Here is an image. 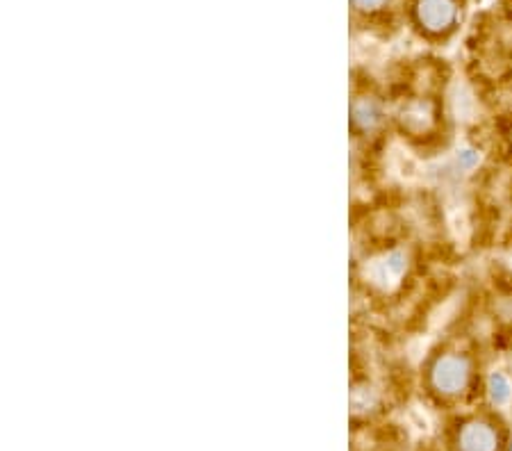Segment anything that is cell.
Segmentation results:
<instances>
[{
  "label": "cell",
  "instance_id": "5b68a950",
  "mask_svg": "<svg viewBox=\"0 0 512 451\" xmlns=\"http://www.w3.org/2000/svg\"><path fill=\"white\" fill-rule=\"evenodd\" d=\"M406 272V253L392 251L374 265V278L383 285H392Z\"/></svg>",
  "mask_w": 512,
  "mask_h": 451
},
{
  "label": "cell",
  "instance_id": "ba28073f",
  "mask_svg": "<svg viewBox=\"0 0 512 451\" xmlns=\"http://www.w3.org/2000/svg\"><path fill=\"white\" fill-rule=\"evenodd\" d=\"M478 162H481V153H478L476 149H460L458 155H456V164L460 171H472L474 167H478Z\"/></svg>",
  "mask_w": 512,
  "mask_h": 451
},
{
  "label": "cell",
  "instance_id": "9c48e42d",
  "mask_svg": "<svg viewBox=\"0 0 512 451\" xmlns=\"http://www.w3.org/2000/svg\"><path fill=\"white\" fill-rule=\"evenodd\" d=\"M392 0H351L353 10L362 14H378L383 12L385 7H390Z\"/></svg>",
  "mask_w": 512,
  "mask_h": 451
},
{
  "label": "cell",
  "instance_id": "277c9868",
  "mask_svg": "<svg viewBox=\"0 0 512 451\" xmlns=\"http://www.w3.org/2000/svg\"><path fill=\"white\" fill-rule=\"evenodd\" d=\"M456 447L458 451H499V433L492 424L472 420L458 431Z\"/></svg>",
  "mask_w": 512,
  "mask_h": 451
},
{
  "label": "cell",
  "instance_id": "3957f363",
  "mask_svg": "<svg viewBox=\"0 0 512 451\" xmlns=\"http://www.w3.org/2000/svg\"><path fill=\"white\" fill-rule=\"evenodd\" d=\"M385 119L383 103L376 96H355L351 103V128L358 135H374Z\"/></svg>",
  "mask_w": 512,
  "mask_h": 451
},
{
  "label": "cell",
  "instance_id": "6da1fadb",
  "mask_svg": "<svg viewBox=\"0 0 512 451\" xmlns=\"http://www.w3.org/2000/svg\"><path fill=\"white\" fill-rule=\"evenodd\" d=\"M412 23L428 39H447L460 23L458 0H415Z\"/></svg>",
  "mask_w": 512,
  "mask_h": 451
},
{
  "label": "cell",
  "instance_id": "8992f818",
  "mask_svg": "<svg viewBox=\"0 0 512 451\" xmlns=\"http://www.w3.org/2000/svg\"><path fill=\"white\" fill-rule=\"evenodd\" d=\"M487 392H490L492 404L506 406L512 397V383L503 372H494L490 374V379H487Z\"/></svg>",
  "mask_w": 512,
  "mask_h": 451
},
{
  "label": "cell",
  "instance_id": "52a82bcc",
  "mask_svg": "<svg viewBox=\"0 0 512 451\" xmlns=\"http://www.w3.org/2000/svg\"><path fill=\"white\" fill-rule=\"evenodd\" d=\"M376 404V395L371 388H355L351 395V406L355 410H369L371 406Z\"/></svg>",
  "mask_w": 512,
  "mask_h": 451
},
{
  "label": "cell",
  "instance_id": "7a4b0ae2",
  "mask_svg": "<svg viewBox=\"0 0 512 451\" xmlns=\"http://www.w3.org/2000/svg\"><path fill=\"white\" fill-rule=\"evenodd\" d=\"M428 379L435 392L442 397H458L467 390L469 379H472V363L462 354H444L433 360L428 369Z\"/></svg>",
  "mask_w": 512,
  "mask_h": 451
}]
</instances>
